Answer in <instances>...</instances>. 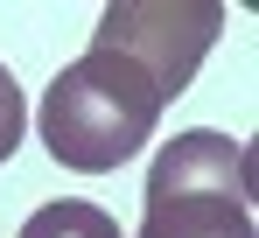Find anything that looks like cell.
<instances>
[{"instance_id": "5", "label": "cell", "mask_w": 259, "mask_h": 238, "mask_svg": "<svg viewBox=\"0 0 259 238\" xmlns=\"http://www.w3.org/2000/svg\"><path fill=\"white\" fill-rule=\"evenodd\" d=\"M21 126H28V105H21V84H14V70L0 63V161L21 147Z\"/></svg>"}, {"instance_id": "1", "label": "cell", "mask_w": 259, "mask_h": 238, "mask_svg": "<svg viewBox=\"0 0 259 238\" xmlns=\"http://www.w3.org/2000/svg\"><path fill=\"white\" fill-rule=\"evenodd\" d=\"M154 119H161V91L147 84V70L126 63V56H112V49H84L42 91L35 126H42V147L63 168L105 175V168H119L126 154L147 147Z\"/></svg>"}, {"instance_id": "4", "label": "cell", "mask_w": 259, "mask_h": 238, "mask_svg": "<svg viewBox=\"0 0 259 238\" xmlns=\"http://www.w3.org/2000/svg\"><path fill=\"white\" fill-rule=\"evenodd\" d=\"M21 238H119V224H112L98 203L63 196V203H42V210L21 224Z\"/></svg>"}, {"instance_id": "3", "label": "cell", "mask_w": 259, "mask_h": 238, "mask_svg": "<svg viewBox=\"0 0 259 238\" xmlns=\"http://www.w3.org/2000/svg\"><path fill=\"white\" fill-rule=\"evenodd\" d=\"M140 238H259L245 189H147Z\"/></svg>"}, {"instance_id": "2", "label": "cell", "mask_w": 259, "mask_h": 238, "mask_svg": "<svg viewBox=\"0 0 259 238\" xmlns=\"http://www.w3.org/2000/svg\"><path fill=\"white\" fill-rule=\"evenodd\" d=\"M224 35V7L217 0H119L98 14V42L91 49H112L147 70V84L161 91V105L189 91L203 49Z\"/></svg>"}]
</instances>
